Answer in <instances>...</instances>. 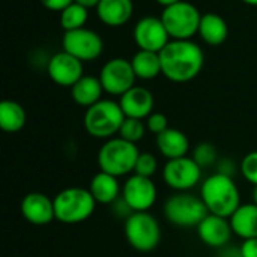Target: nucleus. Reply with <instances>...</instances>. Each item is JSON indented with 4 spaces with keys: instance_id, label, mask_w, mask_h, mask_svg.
Masks as SVG:
<instances>
[{
    "instance_id": "f257e3e1",
    "label": "nucleus",
    "mask_w": 257,
    "mask_h": 257,
    "mask_svg": "<svg viewBox=\"0 0 257 257\" xmlns=\"http://www.w3.org/2000/svg\"><path fill=\"white\" fill-rule=\"evenodd\" d=\"M161 74L173 83H188L194 80L203 65L205 54L191 39H170L160 51Z\"/></svg>"
},
{
    "instance_id": "f03ea898",
    "label": "nucleus",
    "mask_w": 257,
    "mask_h": 257,
    "mask_svg": "<svg viewBox=\"0 0 257 257\" xmlns=\"http://www.w3.org/2000/svg\"><path fill=\"white\" fill-rule=\"evenodd\" d=\"M200 197L206 205L209 214L230 218L241 206L239 188L232 176L214 173L208 176L200 187Z\"/></svg>"
},
{
    "instance_id": "7ed1b4c3",
    "label": "nucleus",
    "mask_w": 257,
    "mask_h": 257,
    "mask_svg": "<svg viewBox=\"0 0 257 257\" xmlns=\"http://www.w3.org/2000/svg\"><path fill=\"white\" fill-rule=\"evenodd\" d=\"M56 220L63 224H80L92 217L96 208L89 188L68 187L54 196Z\"/></svg>"
},
{
    "instance_id": "20e7f679",
    "label": "nucleus",
    "mask_w": 257,
    "mask_h": 257,
    "mask_svg": "<svg viewBox=\"0 0 257 257\" xmlns=\"http://www.w3.org/2000/svg\"><path fill=\"white\" fill-rule=\"evenodd\" d=\"M140 151L136 143L126 142L120 137L105 140L98 152V166L101 172L116 178L134 173Z\"/></svg>"
},
{
    "instance_id": "39448f33",
    "label": "nucleus",
    "mask_w": 257,
    "mask_h": 257,
    "mask_svg": "<svg viewBox=\"0 0 257 257\" xmlns=\"http://www.w3.org/2000/svg\"><path fill=\"white\" fill-rule=\"evenodd\" d=\"M125 120L120 104L111 99H101L92 107L86 108L83 125L89 136L95 139H113Z\"/></svg>"
},
{
    "instance_id": "423d86ee",
    "label": "nucleus",
    "mask_w": 257,
    "mask_h": 257,
    "mask_svg": "<svg viewBox=\"0 0 257 257\" xmlns=\"http://www.w3.org/2000/svg\"><path fill=\"white\" fill-rule=\"evenodd\" d=\"M166 220L176 227H197L209 214L200 196L181 191L170 196L163 208Z\"/></svg>"
},
{
    "instance_id": "0eeeda50",
    "label": "nucleus",
    "mask_w": 257,
    "mask_h": 257,
    "mask_svg": "<svg viewBox=\"0 0 257 257\" xmlns=\"http://www.w3.org/2000/svg\"><path fill=\"white\" fill-rule=\"evenodd\" d=\"M123 230L128 244L140 253L154 251L161 242V226L148 211L133 212L125 220Z\"/></svg>"
},
{
    "instance_id": "6e6552de",
    "label": "nucleus",
    "mask_w": 257,
    "mask_h": 257,
    "mask_svg": "<svg viewBox=\"0 0 257 257\" xmlns=\"http://www.w3.org/2000/svg\"><path fill=\"white\" fill-rule=\"evenodd\" d=\"M161 20L170 39H191L199 32L202 14L193 3L181 0L166 6Z\"/></svg>"
},
{
    "instance_id": "1a4fd4ad",
    "label": "nucleus",
    "mask_w": 257,
    "mask_h": 257,
    "mask_svg": "<svg viewBox=\"0 0 257 257\" xmlns=\"http://www.w3.org/2000/svg\"><path fill=\"white\" fill-rule=\"evenodd\" d=\"M136 72L133 69L131 60L123 57H113L104 63L99 71V81L104 92L113 96H122L131 87L136 86Z\"/></svg>"
},
{
    "instance_id": "9d476101",
    "label": "nucleus",
    "mask_w": 257,
    "mask_h": 257,
    "mask_svg": "<svg viewBox=\"0 0 257 257\" xmlns=\"http://www.w3.org/2000/svg\"><path fill=\"white\" fill-rule=\"evenodd\" d=\"M202 170L203 169L193 160V157L167 160L163 167V181L178 193L190 191L200 182Z\"/></svg>"
},
{
    "instance_id": "9b49d317",
    "label": "nucleus",
    "mask_w": 257,
    "mask_h": 257,
    "mask_svg": "<svg viewBox=\"0 0 257 257\" xmlns=\"http://www.w3.org/2000/svg\"><path fill=\"white\" fill-rule=\"evenodd\" d=\"M62 47L66 53L72 54L74 57L86 63L98 59L102 54L104 42L96 32L83 27L65 32L62 38Z\"/></svg>"
},
{
    "instance_id": "f8f14e48",
    "label": "nucleus",
    "mask_w": 257,
    "mask_h": 257,
    "mask_svg": "<svg viewBox=\"0 0 257 257\" xmlns=\"http://www.w3.org/2000/svg\"><path fill=\"white\" fill-rule=\"evenodd\" d=\"M157 185L152 178H145L133 173L122 185V199L128 203L133 212H146L157 202Z\"/></svg>"
},
{
    "instance_id": "ddd939ff",
    "label": "nucleus",
    "mask_w": 257,
    "mask_h": 257,
    "mask_svg": "<svg viewBox=\"0 0 257 257\" xmlns=\"http://www.w3.org/2000/svg\"><path fill=\"white\" fill-rule=\"evenodd\" d=\"M134 42L139 50L160 53L169 42V32L161 17H143L134 26Z\"/></svg>"
},
{
    "instance_id": "4468645a",
    "label": "nucleus",
    "mask_w": 257,
    "mask_h": 257,
    "mask_svg": "<svg viewBox=\"0 0 257 257\" xmlns=\"http://www.w3.org/2000/svg\"><path fill=\"white\" fill-rule=\"evenodd\" d=\"M48 77L51 81L62 87H72L84 74H83V62L66 53L65 50L53 54L48 60Z\"/></svg>"
},
{
    "instance_id": "2eb2a0df",
    "label": "nucleus",
    "mask_w": 257,
    "mask_h": 257,
    "mask_svg": "<svg viewBox=\"0 0 257 257\" xmlns=\"http://www.w3.org/2000/svg\"><path fill=\"white\" fill-rule=\"evenodd\" d=\"M20 211L24 220L33 226H47L56 220L54 200L44 193H29L20 203Z\"/></svg>"
},
{
    "instance_id": "dca6fc26",
    "label": "nucleus",
    "mask_w": 257,
    "mask_h": 257,
    "mask_svg": "<svg viewBox=\"0 0 257 257\" xmlns=\"http://www.w3.org/2000/svg\"><path fill=\"white\" fill-rule=\"evenodd\" d=\"M196 229H197V235L200 241L211 248L227 247L233 235L229 218L214 215V214H208Z\"/></svg>"
},
{
    "instance_id": "f3484780",
    "label": "nucleus",
    "mask_w": 257,
    "mask_h": 257,
    "mask_svg": "<svg viewBox=\"0 0 257 257\" xmlns=\"http://www.w3.org/2000/svg\"><path fill=\"white\" fill-rule=\"evenodd\" d=\"M120 108L125 117L133 119H146L151 113H154V95L149 89L143 86H134L128 92H125L119 99Z\"/></svg>"
},
{
    "instance_id": "a211bd4d",
    "label": "nucleus",
    "mask_w": 257,
    "mask_h": 257,
    "mask_svg": "<svg viewBox=\"0 0 257 257\" xmlns=\"http://www.w3.org/2000/svg\"><path fill=\"white\" fill-rule=\"evenodd\" d=\"M133 0H101L96 6L98 18L108 27L125 26L133 17Z\"/></svg>"
},
{
    "instance_id": "6ab92c4d",
    "label": "nucleus",
    "mask_w": 257,
    "mask_h": 257,
    "mask_svg": "<svg viewBox=\"0 0 257 257\" xmlns=\"http://www.w3.org/2000/svg\"><path fill=\"white\" fill-rule=\"evenodd\" d=\"M155 142H157V148H158L160 154L167 160H176V158L187 157V154L190 151V140L185 136V133H182L181 130L172 128V126L167 128L160 136H157Z\"/></svg>"
},
{
    "instance_id": "aec40b11",
    "label": "nucleus",
    "mask_w": 257,
    "mask_h": 257,
    "mask_svg": "<svg viewBox=\"0 0 257 257\" xmlns=\"http://www.w3.org/2000/svg\"><path fill=\"white\" fill-rule=\"evenodd\" d=\"M197 35L205 44L217 47L226 42L229 36V26L221 15L215 12H206L202 14Z\"/></svg>"
},
{
    "instance_id": "412c9836",
    "label": "nucleus",
    "mask_w": 257,
    "mask_h": 257,
    "mask_svg": "<svg viewBox=\"0 0 257 257\" xmlns=\"http://www.w3.org/2000/svg\"><path fill=\"white\" fill-rule=\"evenodd\" d=\"M89 191L96 203L101 205H113L122 196V187L119 185L117 178L101 170L90 179Z\"/></svg>"
},
{
    "instance_id": "4be33fe9",
    "label": "nucleus",
    "mask_w": 257,
    "mask_h": 257,
    "mask_svg": "<svg viewBox=\"0 0 257 257\" xmlns=\"http://www.w3.org/2000/svg\"><path fill=\"white\" fill-rule=\"evenodd\" d=\"M104 87L99 81V77L93 75H83L72 87H71V98L80 107H92L98 101H101Z\"/></svg>"
},
{
    "instance_id": "5701e85b",
    "label": "nucleus",
    "mask_w": 257,
    "mask_h": 257,
    "mask_svg": "<svg viewBox=\"0 0 257 257\" xmlns=\"http://www.w3.org/2000/svg\"><path fill=\"white\" fill-rule=\"evenodd\" d=\"M232 230L242 239L257 238V206L251 203L241 205L229 218Z\"/></svg>"
},
{
    "instance_id": "b1692460",
    "label": "nucleus",
    "mask_w": 257,
    "mask_h": 257,
    "mask_svg": "<svg viewBox=\"0 0 257 257\" xmlns=\"http://www.w3.org/2000/svg\"><path fill=\"white\" fill-rule=\"evenodd\" d=\"M27 122V114L24 107L12 99H5L0 104V128L8 133L14 134L24 128Z\"/></svg>"
},
{
    "instance_id": "393cba45",
    "label": "nucleus",
    "mask_w": 257,
    "mask_h": 257,
    "mask_svg": "<svg viewBox=\"0 0 257 257\" xmlns=\"http://www.w3.org/2000/svg\"><path fill=\"white\" fill-rule=\"evenodd\" d=\"M136 77L140 80H152L161 74V59L160 53L139 50L131 59Z\"/></svg>"
},
{
    "instance_id": "a878e982",
    "label": "nucleus",
    "mask_w": 257,
    "mask_h": 257,
    "mask_svg": "<svg viewBox=\"0 0 257 257\" xmlns=\"http://www.w3.org/2000/svg\"><path fill=\"white\" fill-rule=\"evenodd\" d=\"M87 18H89V9L72 2L60 12V26L65 32L83 29L86 27Z\"/></svg>"
},
{
    "instance_id": "bb28decb",
    "label": "nucleus",
    "mask_w": 257,
    "mask_h": 257,
    "mask_svg": "<svg viewBox=\"0 0 257 257\" xmlns=\"http://www.w3.org/2000/svg\"><path fill=\"white\" fill-rule=\"evenodd\" d=\"M148 128H146V122H143L142 119H133V117H125L120 130H119V137L131 142V143H139L145 134H146Z\"/></svg>"
},
{
    "instance_id": "cd10ccee",
    "label": "nucleus",
    "mask_w": 257,
    "mask_h": 257,
    "mask_svg": "<svg viewBox=\"0 0 257 257\" xmlns=\"http://www.w3.org/2000/svg\"><path fill=\"white\" fill-rule=\"evenodd\" d=\"M193 160L202 167V169H208L212 166H217L218 160V151L212 143L203 142L199 143L194 151H193Z\"/></svg>"
},
{
    "instance_id": "c85d7f7f",
    "label": "nucleus",
    "mask_w": 257,
    "mask_h": 257,
    "mask_svg": "<svg viewBox=\"0 0 257 257\" xmlns=\"http://www.w3.org/2000/svg\"><path fill=\"white\" fill-rule=\"evenodd\" d=\"M158 170V160L154 154L151 152H140L137 163H136V169L134 173L145 176V178H152Z\"/></svg>"
},
{
    "instance_id": "c756f323",
    "label": "nucleus",
    "mask_w": 257,
    "mask_h": 257,
    "mask_svg": "<svg viewBox=\"0 0 257 257\" xmlns=\"http://www.w3.org/2000/svg\"><path fill=\"white\" fill-rule=\"evenodd\" d=\"M241 173L250 184L257 187V151L248 152L242 158V161H241Z\"/></svg>"
},
{
    "instance_id": "7c9ffc66",
    "label": "nucleus",
    "mask_w": 257,
    "mask_h": 257,
    "mask_svg": "<svg viewBox=\"0 0 257 257\" xmlns=\"http://www.w3.org/2000/svg\"><path fill=\"white\" fill-rule=\"evenodd\" d=\"M146 128L149 133L155 134V136H160L161 133H164L169 126V119L164 113H160V111H154L151 113L148 117H146Z\"/></svg>"
},
{
    "instance_id": "2f4dec72",
    "label": "nucleus",
    "mask_w": 257,
    "mask_h": 257,
    "mask_svg": "<svg viewBox=\"0 0 257 257\" xmlns=\"http://www.w3.org/2000/svg\"><path fill=\"white\" fill-rule=\"evenodd\" d=\"M241 257H257V238L251 239H244L241 247Z\"/></svg>"
},
{
    "instance_id": "473e14b6",
    "label": "nucleus",
    "mask_w": 257,
    "mask_h": 257,
    "mask_svg": "<svg viewBox=\"0 0 257 257\" xmlns=\"http://www.w3.org/2000/svg\"><path fill=\"white\" fill-rule=\"evenodd\" d=\"M41 5L48 9V11H56V12H62L66 6H69L74 0H39Z\"/></svg>"
},
{
    "instance_id": "72a5a7b5",
    "label": "nucleus",
    "mask_w": 257,
    "mask_h": 257,
    "mask_svg": "<svg viewBox=\"0 0 257 257\" xmlns=\"http://www.w3.org/2000/svg\"><path fill=\"white\" fill-rule=\"evenodd\" d=\"M217 169H218V173H223V175H227V176H232V178H233L235 170H236L235 169V163L232 160H227V158L220 160L217 163Z\"/></svg>"
},
{
    "instance_id": "f704fd0d",
    "label": "nucleus",
    "mask_w": 257,
    "mask_h": 257,
    "mask_svg": "<svg viewBox=\"0 0 257 257\" xmlns=\"http://www.w3.org/2000/svg\"><path fill=\"white\" fill-rule=\"evenodd\" d=\"M74 2L81 5V6H84V8H87V9H92V8L96 9V6L99 5L101 0H74Z\"/></svg>"
},
{
    "instance_id": "c9c22d12",
    "label": "nucleus",
    "mask_w": 257,
    "mask_h": 257,
    "mask_svg": "<svg viewBox=\"0 0 257 257\" xmlns=\"http://www.w3.org/2000/svg\"><path fill=\"white\" fill-rule=\"evenodd\" d=\"M158 5H161L163 8H166V6H170V5H173V3H176V2H181V0H155Z\"/></svg>"
},
{
    "instance_id": "e433bc0d",
    "label": "nucleus",
    "mask_w": 257,
    "mask_h": 257,
    "mask_svg": "<svg viewBox=\"0 0 257 257\" xmlns=\"http://www.w3.org/2000/svg\"><path fill=\"white\" fill-rule=\"evenodd\" d=\"M244 2L245 5H250V6H257V0H241Z\"/></svg>"
},
{
    "instance_id": "4c0bfd02",
    "label": "nucleus",
    "mask_w": 257,
    "mask_h": 257,
    "mask_svg": "<svg viewBox=\"0 0 257 257\" xmlns=\"http://www.w3.org/2000/svg\"><path fill=\"white\" fill-rule=\"evenodd\" d=\"M253 203L257 206V187H254L253 190Z\"/></svg>"
}]
</instances>
